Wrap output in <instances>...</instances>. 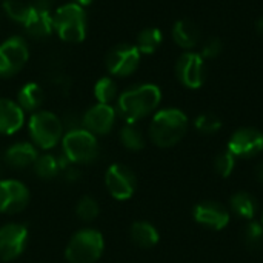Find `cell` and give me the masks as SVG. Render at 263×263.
Returning <instances> with one entry per match:
<instances>
[{"mask_svg":"<svg viewBox=\"0 0 263 263\" xmlns=\"http://www.w3.org/2000/svg\"><path fill=\"white\" fill-rule=\"evenodd\" d=\"M193 217L199 225H202L211 231H222L228 227L231 213L225 205H222L219 202L202 200L194 206Z\"/></svg>","mask_w":263,"mask_h":263,"instance_id":"obj_14","label":"cell"},{"mask_svg":"<svg viewBox=\"0 0 263 263\" xmlns=\"http://www.w3.org/2000/svg\"><path fill=\"white\" fill-rule=\"evenodd\" d=\"M37 157H39V153L32 143L17 142L5 151L3 160L8 166L14 170H26L29 166H34Z\"/></svg>","mask_w":263,"mask_h":263,"instance_id":"obj_16","label":"cell"},{"mask_svg":"<svg viewBox=\"0 0 263 263\" xmlns=\"http://www.w3.org/2000/svg\"><path fill=\"white\" fill-rule=\"evenodd\" d=\"M94 96L99 103L109 105L117 97V85L111 77H102L94 85Z\"/></svg>","mask_w":263,"mask_h":263,"instance_id":"obj_28","label":"cell"},{"mask_svg":"<svg viewBox=\"0 0 263 263\" xmlns=\"http://www.w3.org/2000/svg\"><path fill=\"white\" fill-rule=\"evenodd\" d=\"M55 3H57V0H32V6L35 9H42V11H49Z\"/></svg>","mask_w":263,"mask_h":263,"instance_id":"obj_33","label":"cell"},{"mask_svg":"<svg viewBox=\"0 0 263 263\" xmlns=\"http://www.w3.org/2000/svg\"><path fill=\"white\" fill-rule=\"evenodd\" d=\"M256 31H257L260 35H263V17H260V18L256 22Z\"/></svg>","mask_w":263,"mask_h":263,"instance_id":"obj_35","label":"cell"},{"mask_svg":"<svg viewBox=\"0 0 263 263\" xmlns=\"http://www.w3.org/2000/svg\"><path fill=\"white\" fill-rule=\"evenodd\" d=\"M105 185L116 200H128L137 190V179L133 170L122 163H114L105 173Z\"/></svg>","mask_w":263,"mask_h":263,"instance_id":"obj_9","label":"cell"},{"mask_svg":"<svg viewBox=\"0 0 263 263\" xmlns=\"http://www.w3.org/2000/svg\"><path fill=\"white\" fill-rule=\"evenodd\" d=\"M188 117L177 108L160 109L149 123V139L159 148H171L177 145L188 131Z\"/></svg>","mask_w":263,"mask_h":263,"instance_id":"obj_2","label":"cell"},{"mask_svg":"<svg viewBox=\"0 0 263 263\" xmlns=\"http://www.w3.org/2000/svg\"><path fill=\"white\" fill-rule=\"evenodd\" d=\"M28 242V228L22 223H6L0 228V259L12 262L22 256Z\"/></svg>","mask_w":263,"mask_h":263,"instance_id":"obj_11","label":"cell"},{"mask_svg":"<svg viewBox=\"0 0 263 263\" xmlns=\"http://www.w3.org/2000/svg\"><path fill=\"white\" fill-rule=\"evenodd\" d=\"M29 51L26 40L20 35L11 37L0 45V77L17 74L28 62Z\"/></svg>","mask_w":263,"mask_h":263,"instance_id":"obj_7","label":"cell"},{"mask_svg":"<svg viewBox=\"0 0 263 263\" xmlns=\"http://www.w3.org/2000/svg\"><path fill=\"white\" fill-rule=\"evenodd\" d=\"M222 120L219 116L213 112H203L199 114L194 120V128L202 134H214L222 129Z\"/></svg>","mask_w":263,"mask_h":263,"instance_id":"obj_30","label":"cell"},{"mask_svg":"<svg viewBox=\"0 0 263 263\" xmlns=\"http://www.w3.org/2000/svg\"><path fill=\"white\" fill-rule=\"evenodd\" d=\"M176 76L179 82L190 89H197L205 82V62L199 52L188 51L182 54L176 63Z\"/></svg>","mask_w":263,"mask_h":263,"instance_id":"obj_12","label":"cell"},{"mask_svg":"<svg viewBox=\"0 0 263 263\" xmlns=\"http://www.w3.org/2000/svg\"><path fill=\"white\" fill-rule=\"evenodd\" d=\"M76 214L82 222H92L100 214V206L97 200L91 196H83L76 205Z\"/></svg>","mask_w":263,"mask_h":263,"instance_id":"obj_29","label":"cell"},{"mask_svg":"<svg viewBox=\"0 0 263 263\" xmlns=\"http://www.w3.org/2000/svg\"><path fill=\"white\" fill-rule=\"evenodd\" d=\"M129 237H131L133 243H136L139 248L149 250L159 243L160 234L153 223L145 222V220H139V222L133 223V227L129 230Z\"/></svg>","mask_w":263,"mask_h":263,"instance_id":"obj_21","label":"cell"},{"mask_svg":"<svg viewBox=\"0 0 263 263\" xmlns=\"http://www.w3.org/2000/svg\"><path fill=\"white\" fill-rule=\"evenodd\" d=\"M162 31L159 28H145L137 35V49L140 54H153L162 43Z\"/></svg>","mask_w":263,"mask_h":263,"instance_id":"obj_25","label":"cell"},{"mask_svg":"<svg viewBox=\"0 0 263 263\" xmlns=\"http://www.w3.org/2000/svg\"><path fill=\"white\" fill-rule=\"evenodd\" d=\"M140 63V52L136 45L120 43L116 45L105 59L106 69L111 76L126 77L131 76Z\"/></svg>","mask_w":263,"mask_h":263,"instance_id":"obj_8","label":"cell"},{"mask_svg":"<svg viewBox=\"0 0 263 263\" xmlns=\"http://www.w3.org/2000/svg\"><path fill=\"white\" fill-rule=\"evenodd\" d=\"M54 31L63 42L79 43L86 37V14L77 3H66L57 8L52 15Z\"/></svg>","mask_w":263,"mask_h":263,"instance_id":"obj_4","label":"cell"},{"mask_svg":"<svg viewBox=\"0 0 263 263\" xmlns=\"http://www.w3.org/2000/svg\"><path fill=\"white\" fill-rule=\"evenodd\" d=\"M243 243L248 250L256 251L263 247V225L260 222L250 220L243 228Z\"/></svg>","mask_w":263,"mask_h":263,"instance_id":"obj_27","label":"cell"},{"mask_svg":"<svg viewBox=\"0 0 263 263\" xmlns=\"http://www.w3.org/2000/svg\"><path fill=\"white\" fill-rule=\"evenodd\" d=\"M45 100V91L40 85L29 82L23 85L17 94V103L23 111H37Z\"/></svg>","mask_w":263,"mask_h":263,"instance_id":"obj_22","label":"cell"},{"mask_svg":"<svg viewBox=\"0 0 263 263\" xmlns=\"http://www.w3.org/2000/svg\"><path fill=\"white\" fill-rule=\"evenodd\" d=\"M260 223L263 225V210H262V217H260Z\"/></svg>","mask_w":263,"mask_h":263,"instance_id":"obj_37","label":"cell"},{"mask_svg":"<svg viewBox=\"0 0 263 263\" xmlns=\"http://www.w3.org/2000/svg\"><path fill=\"white\" fill-rule=\"evenodd\" d=\"M236 160H237V159H236L228 149L220 151V153L216 156V159H214V170H216V173H217L220 177H223V179L230 177V176L233 174L234 168H236Z\"/></svg>","mask_w":263,"mask_h":263,"instance_id":"obj_31","label":"cell"},{"mask_svg":"<svg viewBox=\"0 0 263 263\" xmlns=\"http://www.w3.org/2000/svg\"><path fill=\"white\" fill-rule=\"evenodd\" d=\"M173 39L183 49H193L200 42V28L190 18H180L173 26Z\"/></svg>","mask_w":263,"mask_h":263,"instance_id":"obj_19","label":"cell"},{"mask_svg":"<svg viewBox=\"0 0 263 263\" xmlns=\"http://www.w3.org/2000/svg\"><path fill=\"white\" fill-rule=\"evenodd\" d=\"M116 122V109L111 105L97 103L91 106L82 117V128L94 136L108 134Z\"/></svg>","mask_w":263,"mask_h":263,"instance_id":"obj_15","label":"cell"},{"mask_svg":"<svg viewBox=\"0 0 263 263\" xmlns=\"http://www.w3.org/2000/svg\"><path fill=\"white\" fill-rule=\"evenodd\" d=\"M3 11L5 14L12 18L17 23L25 25L32 12V5L23 2V0H5L3 2Z\"/></svg>","mask_w":263,"mask_h":263,"instance_id":"obj_26","label":"cell"},{"mask_svg":"<svg viewBox=\"0 0 263 263\" xmlns=\"http://www.w3.org/2000/svg\"><path fill=\"white\" fill-rule=\"evenodd\" d=\"M91 2H92V0H74V3L80 5L82 8H83V6H88V5H89Z\"/></svg>","mask_w":263,"mask_h":263,"instance_id":"obj_36","label":"cell"},{"mask_svg":"<svg viewBox=\"0 0 263 263\" xmlns=\"http://www.w3.org/2000/svg\"><path fill=\"white\" fill-rule=\"evenodd\" d=\"M34 171L42 180H51L59 176L62 168L59 159L54 154H42L34 163Z\"/></svg>","mask_w":263,"mask_h":263,"instance_id":"obj_24","label":"cell"},{"mask_svg":"<svg viewBox=\"0 0 263 263\" xmlns=\"http://www.w3.org/2000/svg\"><path fill=\"white\" fill-rule=\"evenodd\" d=\"M227 149L236 159H253L263 151V133L251 126L239 128L233 133Z\"/></svg>","mask_w":263,"mask_h":263,"instance_id":"obj_10","label":"cell"},{"mask_svg":"<svg viewBox=\"0 0 263 263\" xmlns=\"http://www.w3.org/2000/svg\"><path fill=\"white\" fill-rule=\"evenodd\" d=\"M25 123V111L9 99H0V134L17 133Z\"/></svg>","mask_w":263,"mask_h":263,"instance_id":"obj_17","label":"cell"},{"mask_svg":"<svg viewBox=\"0 0 263 263\" xmlns=\"http://www.w3.org/2000/svg\"><path fill=\"white\" fill-rule=\"evenodd\" d=\"M162 100V91L157 85L143 83L122 92L117 99L119 114L126 123H136L157 109Z\"/></svg>","mask_w":263,"mask_h":263,"instance_id":"obj_1","label":"cell"},{"mask_svg":"<svg viewBox=\"0 0 263 263\" xmlns=\"http://www.w3.org/2000/svg\"><path fill=\"white\" fill-rule=\"evenodd\" d=\"M230 213L247 222L254 220L257 214V200L253 194L247 191H237L230 199Z\"/></svg>","mask_w":263,"mask_h":263,"instance_id":"obj_20","label":"cell"},{"mask_svg":"<svg viewBox=\"0 0 263 263\" xmlns=\"http://www.w3.org/2000/svg\"><path fill=\"white\" fill-rule=\"evenodd\" d=\"M222 51H223V42L219 37H211V39H208L203 43L202 51H200V55L205 57V59H214Z\"/></svg>","mask_w":263,"mask_h":263,"instance_id":"obj_32","label":"cell"},{"mask_svg":"<svg viewBox=\"0 0 263 263\" xmlns=\"http://www.w3.org/2000/svg\"><path fill=\"white\" fill-rule=\"evenodd\" d=\"M120 143L129 151H140L145 148V136L136 123H126L119 133Z\"/></svg>","mask_w":263,"mask_h":263,"instance_id":"obj_23","label":"cell"},{"mask_svg":"<svg viewBox=\"0 0 263 263\" xmlns=\"http://www.w3.org/2000/svg\"><path fill=\"white\" fill-rule=\"evenodd\" d=\"M29 136L42 149L54 148L63 136V123L62 120L49 111H37L31 116L28 123Z\"/></svg>","mask_w":263,"mask_h":263,"instance_id":"obj_6","label":"cell"},{"mask_svg":"<svg viewBox=\"0 0 263 263\" xmlns=\"http://www.w3.org/2000/svg\"><path fill=\"white\" fill-rule=\"evenodd\" d=\"M105 251V240L100 231L83 228L69 239L65 257L69 263H96Z\"/></svg>","mask_w":263,"mask_h":263,"instance_id":"obj_3","label":"cell"},{"mask_svg":"<svg viewBox=\"0 0 263 263\" xmlns=\"http://www.w3.org/2000/svg\"><path fill=\"white\" fill-rule=\"evenodd\" d=\"M25 26V32L37 40L46 39L52 34L54 31V20L49 11H42V9H35L32 6V12L29 15V18L26 20Z\"/></svg>","mask_w":263,"mask_h":263,"instance_id":"obj_18","label":"cell"},{"mask_svg":"<svg viewBox=\"0 0 263 263\" xmlns=\"http://www.w3.org/2000/svg\"><path fill=\"white\" fill-rule=\"evenodd\" d=\"M254 174H256V179H257V182L259 183H262L263 185V160L256 166V170H254Z\"/></svg>","mask_w":263,"mask_h":263,"instance_id":"obj_34","label":"cell"},{"mask_svg":"<svg viewBox=\"0 0 263 263\" xmlns=\"http://www.w3.org/2000/svg\"><path fill=\"white\" fill-rule=\"evenodd\" d=\"M63 156L72 165H88L99 157V142L94 134L79 128L62 137Z\"/></svg>","mask_w":263,"mask_h":263,"instance_id":"obj_5","label":"cell"},{"mask_svg":"<svg viewBox=\"0 0 263 263\" xmlns=\"http://www.w3.org/2000/svg\"><path fill=\"white\" fill-rule=\"evenodd\" d=\"M31 194L25 183L14 179L0 180V213L17 214L29 203Z\"/></svg>","mask_w":263,"mask_h":263,"instance_id":"obj_13","label":"cell"}]
</instances>
